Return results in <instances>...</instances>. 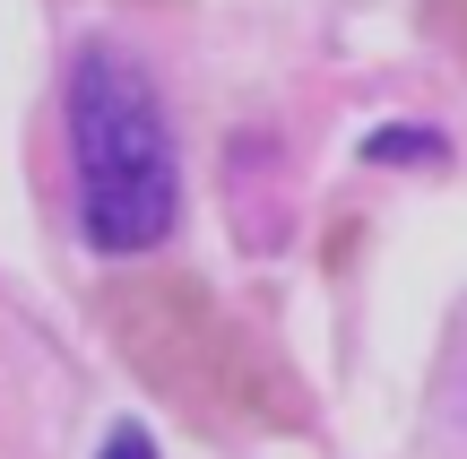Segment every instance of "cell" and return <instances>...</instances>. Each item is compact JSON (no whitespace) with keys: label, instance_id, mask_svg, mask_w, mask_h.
<instances>
[{"label":"cell","instance_id":"1","mask_svg":"<svg viewBox=\"0 0 467 459\" xmlns=\"http://www.w3.org/2000/svg\"><path fill=\"white\" fill-rule=\"evenodd\" d=\"M69 173H78V235L130 260L156 252L182 217V165L156 78L121 44H78L69 61Z\"/></svg>","mask_w":467,"mask_h":459},{"label":"cell","instance_id":"5","mask_svg":"<svg viewBox=\"0 0 467 459\" xmlns=\"http://www.w3.org/2000/svg\"><path fill=\"white\" fill-rule=\"evenodd\" d=\"M451 26H459V52H467V0H451Z\"/></svg>","mask_w":467,"mask_h":459},{"label":"cell","instance_id":"2","mask_svg":"<svg viewBox=\"0 0 467 459\" xmlns=\"http://www.w3.org/2000/svg\"><path fill=\"white\" fill-rule=\"evenodd\" d=\"M113 321H121V347L139 356V373L156 391H182L208 416H285L268 364L200 304V287H121Z\"/></svg>","mask_w":467,"mask_h":459},{"label":"cell","instance_id":"4","mask_svg":"<svg viewBox=\"0 0 467 459\" xmlns=\"http://www.w3.org/2000/svg\"><path fill=\"white\" fill-rule=\"evenodd\" d=\"M104 459H156V443L139 425H113V433H104Z\"/></svg>","mask_w":467,"mask_h":459},{"label":"cell","instance_id":"3","mask_svg":"<svg viewBox=\"0 0 467 459\" xmlns=\"http://www.w3.org/2000/svg\"><path fill=\"white\" fill-rule=\"evenodd\" d=\"M364 156H372V165H424V156H441V139L433 130H372Z\"/></svg>","mask_w":467,"mask_h":459}]
</instances>
